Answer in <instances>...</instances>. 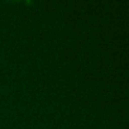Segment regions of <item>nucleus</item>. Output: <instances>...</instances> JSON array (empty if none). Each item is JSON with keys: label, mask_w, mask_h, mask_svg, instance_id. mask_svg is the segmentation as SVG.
Instances as JSON below:
<instances>
[]
</instances>
